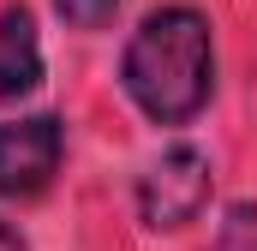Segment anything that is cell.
Segmentation results:
<instances>
[{"label":"cell","instance_id":"obj_2","mask_svg":"<svg viewBox=\"0 0 257 251\" xmlns=\"http://www.w3.org/2000/svg\"><path fill=\"white\" fill-rule=\"evenodd\" d=\"M203 197H209V156L192 150V144H180V150H168L144 174L138 209H144L150 227H180V221H192L197 209H203Z\"/></svg>","mask_w":257,"mask_h":251},{"label":"cell","instance_id":"obj_3","mask_svg":"<svg viewBox=\"0 0 257 251\" xmlns=\"http://www.w3.org/2000/svg\"><path fill=\"white\" fill-rule=\"evenodd\" d=\"M60 168V120L36 114V120L0 126V197H36Z\"/></svg>","mask_w":257,"mask_h":251},{"label":"cell","instance_id":"obj_5","mask_svg":"<svg viewBox=\"0 0 257 251\" xmlns=\"http://www.w3.org/2000/svg\"><path fill=\"white\" fill-rule=\"evenodd\" d=\"M209 251H257V209H251V203L227 209V221L215 227V245H209Z\"/></svg>","mask_w":257,"mask_h":251},{"label":"cell","instance_id":"obj_4","mask_svg":"<svg viewBox=\"0 0 257 251\" xmlns=\"http://www.w3.org/2000/svg\"><path fill=\"white\" fill-rule=\"evenodd\" d=\"M36 78H42L36 18H30L24 6H6V12H0V102H6V96L36 90Z\"/></svg>","mask_w":257,"mask_h":251},{"label":"cell","instance_id":"obj_1","mask_svg":"<svg viewBox=\"0 0 257 251\" xmlns=\"http://www.w3.org/2000/svg\"><path fill=\"white\" fill-rule=\"evenodd\" d=\"M126 90L132 102L162 126L192 120L209 102V78H215V54H209V24L192 6H162L144 18V30L126 42Z\"/></svg>","mask_w":257,"mask_h":251},{"label":"cell","instance_id":"obj_7","mask_svg":"<svg viewBox=\"0 0 257 251\" xmlns=\"http://www.w3.org/2000/svg\"><path fill=\"white\" fill-rule=\"evenodd\" d=\"M0 251H24V245H18V233H12V227H0Z\"/></svg>","mask_w":257,"mask_h":251},{"label":"cell","instance_id":"obj_6","mask_svg":"<svg viewBox=\"0 0 257 251\" xmlns=\"http://www.w3.org/2000/svg\"><path fill=\"white\" fill-rule=\"evenodd\" d=\"M54 6H60V18H72L78 30H102L120 12V0H54Z\"/></svg>","mask_w":257,"mask_h":251}]
</instances>
